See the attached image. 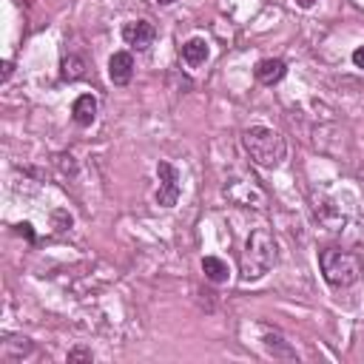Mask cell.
Returning a JSON list of instances; mask_svg holds the SVG:
<instances>
[{
	"instance_id": "1",
	"label": "cell",
	"mask_w": 364,
	"mask_h": 364,
	"mask_svg": "<svg viewBox=\"0 0 364 364\" xmlns=\"http://www.w3.org/2000/svg\"><path fill=\"white\" fill-rule=\"evenodd\" d=\"M242 145L247 151V156L253 159V165L273 171L284 162L287 156V142L279 131L267 128V125H250L242 131Z\"/></svg>"
},
{
	"instance_id": "2",
	"label": "cell",
	"mask_w": 364,
	"mask_h": 364,
	"mask_svg": "<svg viewBox=\"0 0 364 364\" xmlns=\"http://www.w3.org/2000/svg\"><path fill=\"white\" fill-rule=\"evenodd\" d=\"M276 264V239L270 230L256 228L250 230V236L245 239V250L239 256V273L242 282H256L262 276H267Z\"/></svg>"
},
{
	"instance_id": "3",
	"label": "cell",
	"mask_w": 364,
	"mask_h": 364,
	"mask_svg": "<svg viewBox=\"0 0 364 364\" xmlns=\"http://www.w3.org/2000/svg\"><path fill=\"white\" fill-rule=\"evenodd\" d=\"M318 267H321V276L330 287H350L361 276V262L353 253L338 250V247L318 250Z\"/></svg>"
},
{
	"instance_id": "4",
	"label": "cell",
	"mask_w": 364,
	"mask_h": 364,
	"mask_svg": "<svg viewBox=\"0 0 364 364\" xmlns=\"http://www.w3.org/2000/svg\"><path fill=\"white\" fill-rule=\"evenodd\" d=\"M156 176H159V191H156V205L162 208H173L179 199V171L171 162H156Z\"/></svg>"
},
{
	"instance_id": "5",
	"label": "cell",
	"mask_w": 364,
	"mask_h": 364,
	"mask_svg": "<svg viewBox=\"0 0 364 364\" xmlns=\"http://www.w3.org/2000/svg\"><path fill=\"white\" fill-rule=\"evenodd\" d=\"M154 37H156V28L148 20H131L122 26V40L136 51H145L154 43Z\"/></svg>"
},
{
	"instance_id": "6",
	"label": "cell",
	"mask_w": 364,
	"mask_h": 364,
	"mask_svg": "<svg viewBox=\"0 0 364 364\" xmlns=\"http://www.w3.org/2000/svg\"><path fill=\"white\" fill-rule=\"evenodd\" d=\"M108 77L114 85H125L134 77V57L128 51H114L108 60Z\"/></svg>"
},
{
	"instance_id": "7",
	"label": "cell",
	"mask_w": 364,
	"mask_h": 364,
	"mask_svg": "<svg viewBox=\"0 0 364 364\" xmlns=\"http://www.w3.org/2000/svg\"><path fill=\"white\" fill-rule=\"evenodd\" d=\"M253 74H256V80H259L262 85H276V82L287 74V65H284V60H279V57H264V60L256 63Z\"/></svg>"
},
{
	"instance_id": "8",
	"label": "cell",
	"mask_w": 364,
	"mask_h": 364,
	"mask_svg": "<svg viewBox=\"0 0 364 364\" xmlns=\"http://www.w3.org/2000/svg\"><path fill=\"white\" fill-rule=\"evenodd\" d=\"M71 119L80 128H88L97 119V97L94 94H80L74 100V105H71Z\"/></svg>"
},
{
	"instance_id": "9",
	"label": "cell",
	"mask_w": 364,
	"mask_h": 364,
	"mask_svg": "<svg viewBox=\"0 0 364 364\" xmlns=\"http://www.w3.org/2000/svg\"><path fill=\"white\" fill-rule=\"evenodd\" d=\"M31 353H34V341L26 338V336H11V338L3 341V347H0V355H3L6 361H23V358L31 355Z\"/></svg>"
},
{
	"instance_id": "10",
	"label": "cell",
	"mask_w": 364,
	"mask_h": 364,
	"mask_svg": "<svg viewBox=\"0 0 364 364\" xmlns=\"http://www.w3.org/2000/svg\"><path fill=\"white\" fill-rule=\"evenodd\" d=\"M210 57V46H208V40L205 37H191L185 46H182V60L188 63V65H202L205 60Z\"/></svg>"
},
{
	"instance_id": "11",
	"label": "cell",
	"mask_w": 364,
	"mask_h": 364,
	"mask_svg": "<svg viewBox=\"0 0 364 364\" xmlns=\"http://www.w3.org/2000/svg\"><path fill=\"white\" fill-rule=\"evenodd\" d=\"M262 344H264V350H267L273 358H296V350H293L279 333H264V336H262Z\"/></svg>"
},
{
	"instance_id": "12",
	"label": "cell",
	"mask_w": 364,
	"mask_h": 364,
	"mask_svg": "<svg viewBox=\"0 0 364 364\" xmlns=\"http://www.w3.org/2000/svg\"><path fill=\"white\" fill-rule=\"evenodd\" d=\"M60 77H63L65 82H77V80H82V77H85V60L77 57V54L63 57V63H60Z\"/></svg>"
},
{
	"instance_id": "13",
	"label": "cell",
	"mask_w": 364,
	"mask_h": 364,
	"mask_svg": "<svg viewBox=\"0 0 364 364\" xmlns=\"http://www.w3.org/2000/svg\"><path fill=\"white\" fill-rule=\"evenodd\" d=\"M202 273H205V279L213 282V284H222V282H228V276H230L228 264H225L222 259H216V256H205V259H202Z\"/></svg>"
},
{
	"instance_id": "14",
	"label": "cell",
	"mask_w": 364,
	"mask_h": 364,
	"mask_svg": "<svg viewBox=\"0 0 364 364\" xmlns=\"http://www.w3.org/2000/svg\"><path fill=\"white\" fill-rule=\"evenodd\" d=\"M68 361H94V353L91 350H82V347H74L68 353Z\"/></svg>"
},
{
	"instance_id": "15",
	"label": "cell",
	"mask_w": 364,
	"mask_h": 364,
	"mask_svg": "<svg viewBox=\"0 0 364 364\" xmlns=\"http://www.w3.org/2000/svg\"><path fill=\"white\" fill-rule=\"evenodd\" d=\"M353 63H355V68L364 71V46H358V48L353 51Z\"/></svg>"
},
{
	"instance_id": "16",
	"label": "cell",
	"mask_w": 364,
	"mask_h": 364,
	"mask_svg": "<svg viewBox=\"0 0 364 364\" xmlns=\"http://www.w3.org/2000/svg\"><path fill=\"white\" fill-rule=\"evenodd\" d=\"M293 3H296L299 9H313V6L318 3V0H293Z\"/></svg>"
},
{
	"instance_id": "17",
	"label": "cell",
	"mask_w": 364,
	"mask_h": 364,
	"mask_svg": "<svg viewBox=\"0 0 364 364\" xmlns=\"http://www.w3.org/2000/svg\"><path fill=\"white\" fill-rule=\"evenodd\" d=\"M9 77H11V63H9V60H6V63H3V82H6V80H9Z\"/></svg>"
},
{
	"instance_id": "18",
	"label": "cell",
	"mask_w": 364,
	"mask_h": 364,
	"mask_svg": "<svg viewBox=\"0 0 364 364\" xmlns=\"http://www.w3.org/2000/svg\"><path fill=\"white\" fill-rule=\"evenodd\" d=\"M159 6H171V3H176V0H156Z\"/></svg>"
},
{
	"instance_id": "19",
	"label": "cell",
	"mask_w": 364,
	"mask_h": 364,
	"mask_svg": "<svg viewBox=\"0 0 364 364\" xmlns=\"http://www.w3.org/2000/svg\"><path fill=\"white\" fill-rule=\"evenodd\" d=\"M361 176H364V165H361Z\"/></svg>"
}]
</instances>
